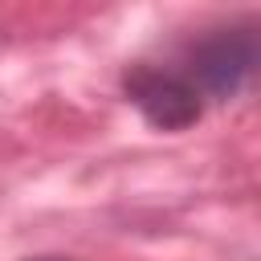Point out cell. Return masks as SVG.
<instances>
[{"mask_svg":"<svg viewBox=\"0 0 261 261\" xmlns=\"http://www.w3.org/2000/svg\"><path fill=\"white\" fill-rule=\"evenodd\" d=\"M257 73V33L249 24L216 29L192 49V77L212 98H237Z\"/></svg>","mask_w":261,"mask_h":261,"instance_id":"6da1fadb","label":"cell"},{"mask_svg":"<svg viewBox=\"0 0 261 261\" xmlns=\"http://www.w3.org/2000/svg\"><path fill=\"white\" fill-rule=\"evenodd\" d=\"M41 261H61V257H41Z\"/></svg>","mask_w":261,"mask_h":261,"instance_id":"3957f363","label":"cell"},{"mask_svg":"<svg viewBox=\"0 0 261 261\" xmlns=\"http://www.w3.org/2000/svg\"><path fill=\"white\" fill-rule=\"evenodd\" d=\"M130 98L135 106L163 130H179L188 122H196L200 114V102H196V90L188 82H179L175 73H159V69H143L130 77Z\"/></svg>","mask_w":261,"mask_h":261,"instance_id":"7a4b0ae2","label":"cell"}]
</instances>
